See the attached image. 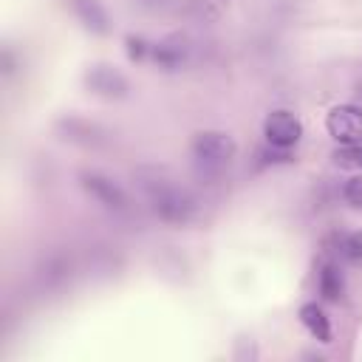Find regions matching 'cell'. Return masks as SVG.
<instances>
[{"label": "cell", "mask_w": 362, "mask_h": 362, "mask_svg": "<svg viewBox=\"0 0 362 362\" xmlns=\"http://www.w3.org/2000/svg\"><path fill=\"white\" fill-rule=\"evenodd\" d=\"M141 189H144V195H147V204H150L153 215H156L158 221H164V223L184 226V223H189V221L195 218V212H198L195 198H192L184 187L173 184L170 178H164V175H158V173H153L147 181H141Z\"/></svg>", "instance_id": "1"}, {"label": "cell", "mask_w": 362, "mask_h": 362, "mask_svg": "<svg viewBox=\"0 0 362 362\" xmlns=\"http://www.w3.org/2000/svg\"><path fill=\"white\" fill-rule=\"evenodd\" d=\"M189 150H192V161L198 164V170H204L209 175H218L232 164V158L238 153V144L223 130H201V133L192 136Z\"/></svg>", "instance_id": "2"}, {"label": "cell", "mask_w": 362, "mask_h": 362, "mask_svg": "<svg viewBox=\"0 0 362 362\" xmlns=\"http://www.w3.org/2000/svg\"><path fill=\"white\" fill-rule=\"evenodd\" d=\"M85 88H88L93 96L107 99V102H119V99H124V96L130 93L127 76H124L119 68L107 65V62H96V65H90V68L85 71Z\"/></svg>", "instance_id": "3"}, {"label": "cell", "mask_w": 362, "mask_h": 362, "mask_svg": "<svg viewBox=\"0 0 362 362\" xmlns=\"http://www.w3.org/2000/svg\"><path fill=\"white\" fill-rule=\"evenodd\" d=\"M263 136L274 150H288L303 139V122L291 110L277 107L263 119Z\"/></svg>", "instance_id": "4"}, {"label": "cell", "mask_w": 362, "mask_h": 362, "mask_svg": "<svg viewBox=\"0 0 362 362\" xmlns=\"http://www.w3.org/2000/svg\"><path fill=\"white\" fill-rule=\"evenodd\" d=\"M325 130L334 141L351 144L362 139V107L356 105H334L325 116Z\"/></svg>", "instance_id": "5"}, {"label": "cell", "mask_w": 362, "mask_h": 362, "mask_svg": "<svg viewBox=\"0 0 362 362\" xmlns=\"http://www.w3.org/2000/svg\"><path fill=\"white\" fill-rule=\"evenodd\" d=\"M79 181H82V189L90 195V198H96L102 206H107V209H127V195H124V189L110 178V175H105V173H96V170H88V173H82L79 175Z\"/></svg>", "instance_id": "6"}, {"label": "cell", "mask_w": 362, "mask_h": 362, "mask_svg": "<svg viewBox=\"0 0 362 362\" xmlns=\"http://www.w3.org/2000/svg\"><path fill=\"white\" fill-rule=\"evenodd\" d=\"M187 54H189V45L184 37H167V40L150 45V59L161 71H178L187 62Z\"/></svg>", "instance_id": "7"}, {"label": "cell", "mask_w": 362, "mask_h": 362, "mask_svg": "<svg viewBox=\"0 0 362 362\" xmlns=\"http://www.w3.org/2000/svg\"><path fill=\"white\" fill-rule=\"evenodd\" d=\"M76 20L90 31V34H107L110 31V17L102 6V0H71Z\"/></svg>", "instance_id": "8"}, {"label": "cell", "mask_w": 362, "mask_h": 362, "mask_svg": "<svg viewBox=\"0 0 362 362\" xmlns=\"http://www.w3.org/2000/svg\"><path fill=\"white\" fill-rule=\"evenodd\" d=\"M317 286H320L322 300H328V303H337V300L342 297V291H345V277H342V272H339V266H337L334 260H325V263L320 266V272H317Z\"/></svg>", "instance_id": "9"}, {"label": "cell", "mask_w": 362, "mask_h": 362, "mask_svg": "<svg viewBox=\"0 0 362 362\" xmlns=\"http://www.w3.org/2000/svg\"><path fill=\"white\" fill-rule=\"evenodd\" d=\"M300 322L305 325V331L317 339V342H331V322L325 317V311L317 303H305L300 308Z\"/></svg>", "instance_id": "10"}, {"label": "cell", "mask_w": 362, "mask_h": 362, "mask_svg": "<svg viewBox=\"0 0 362 362\" xmlns=\"http://www.w3.org/2000/svg\"><path fill=\"white\" fill-rule=\"evenodd\" d=\"M59 127H62V133H65L62 139H68V141H79V144H99L102 136H105L96 124L82 122V119H68V122H62Z\"/></svg>", "instance_id": "11"}, {"label": "cell", "mask_w": 362, "mask_h": 362, "mask_svg": "<svg viewBox=\"0 0 362 362\" xmlns=\"http://www.w3.org/2000/svg\"><path fill=\"white\" fill-rule=\"evenodd\" d=\"M337 255L345 263H362V229L354 232H342L337 238Z\"/></svg>", "instance_id": "12"}, {"label": "cell", "mask_w": 362, "mask_h": 362, "mask_svg": "<svg viewBox=\"0 0 362 362\" xmlns=\"http://www.w3.org/2000/svg\"><path fill=\"white\" fill-rule=\"evenodd\" d=\"M331 158L342 170H362V139L359 141H351V144H339L331 153Z\"/></svg>", "instance_id": "13"}, {"label": "cell", "mask_w": 362, "mask_h": 362, "mask_svg": "<svg viewBox=\"0 0 362 362\" xmlns=\"http://www.w3.org/2000/svg\"><path fill=\"white\" fill-rule=\"evenodd\" d=\"M342 198L345 204H351L354 209H362V173L359 175H351L342 187Z\"/></svg>", "instance_id": "14"}, {"label": "cell", "mask_w": 362, "mask_h": 362, "mask_svg": "<svg viewBox=\"0 0 362 362\" xmlns=\"http://www.w3.org/2000/svg\"><path fill=\"white\" fill-rule=\"evenodd\" d=\"M150 45L153 42H144L141 37H127V54H130V59H136V62L147 59L150 57Z\"/></svg>", "instance_id": "15"}, {"label": "cell", "mask_w": 362, "mask_h": 362, "mask_svg": "<svg viewBox=\"0 0 362 362\" xmlns=\"http://www.w3.org/2000/svg\"><path fill=\"white\" fill-rule=\"evenodd\" d=\"M139 6H144V8H158V6H164L167 0H136Z\"/></svg>", "instance_id": "16"}]
</instances>
